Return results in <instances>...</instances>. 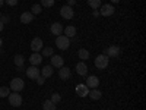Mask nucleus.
<instances>
[{
    "mask_svg": "<svg viewBox=\"0 0 146 110\" xmlns=\"http://www.w3.org/2000/svg\"><path fill=\"white\" fill-rule=\"evenodd\" d=\"M88 95L91 97L92 100H100L101 97H102V93H101L100 90H96V88H94L92 91H89V94H88Z\"/></svg>",
    "mask_w": 146,
    "mask_h": 110,
    "instance_id": "21",
    "label": "nucleus"
},
{
    "mask_svg": "<svg viewBox=\"0 0 146 110\" xmlns=\"http://www.w3.org/2000/svg\"><path fill=\"white\" fill-rule=\"evenodd\" d=\"M60 15H62V18L63 19H66V21H70L73 16H75V12H73V9L70 7V6H63L62 9H60Z\"/></svg>",
    "mask_w": 146,
    "mask_h": 110,
    "instance_id": "5",
    "label": "nucleus"
},
{
    "mask_svg": "<svg viewBox=\"0 0 146 110\" xmlns=\"http://www.w3.org/2000/svg\"><path fill=\"white\" fill-rule=\"evenodd\" d=\"M5 3L9 6H16L18 5V0H5Z\"/></svg>",
    "mask_w": 146,
    "mask_h": 110,
    "instance_id": "31",
    "label": "nucleus"
},
{
    "mask_svg": "<svg viewBox=\"0 0 146 110\" xmlns=\"http://www.w3.org/2000/svg\"><path fill=\"white\" fill-rule=\"evenodd\" d=\"M53 54H54L53 47H44V48H42V54H41V56H44V57H51Z\"/></svg>",
    "mask_w": 146,
    "mask_h": 110,
    "instance_id": "23",
    "label": "nucleus"
},
{
    "mask_svg": "<svg viewBox=\"0 0 146 110\" xmlns=\"http://www.w3.org/2000/svg\"><path fill=\"white\" fill-rule=\"evenodd\" d=\"M13 62H15L16 69H18V70H22V69H23V63H25V57H23L22 54H15Z\"/></svg>",
    "mask_w": 146,
    "mask_h": 110,
    "instance_id": "14",
    "label": "nucleus"
},
{
    "mask_svg": "<svg viewBox=\"0 0 146 110\" xmlns=\"http://www.w3.org/2000/svg\"><path fill=\"white\" fill-rule=\"evenodd\" d=\"M3 28H5V23L0 21V31H3Z\"/></svg>",
    "mask_w": 146,
    "mask_h": 110,
    "instance_id": "35",
    "label": "nucleus"
},
{
    "mask_svg": "<svg viewBox=\"0 0 146 110\" xmlns=\"http://www.w3.org/2000/svg\"><path fill=\"white\" fill-rule=\"evenodd\" d=\"M40 75H41L40 68H36V66H32V65H31V68L27 69V76H28L29 79H36Z\"/></svg>",
    "mask_w": 146,
    "mask_h": 110,
    "instance_id": "7",
    "label": "nucleus"
},
{
    "mask_svg": "<svg viewBox=\"0 0 146 110\" xmlns=\"http://www.w3.org/2000/svg\"><path fill=\"white\" fill-rule=\"evenodd\" d=\"M75 3H76V0H69V5H67V6H70V7H72Z\"/></svg>",
    "mask_w": 146,
    "mask_h": 110,
    "instance_id": "33",
    "label": "nucleus"
},
{
    "mask_svg": "<svg viewBox=\"0 0 146 110\" xmlns=\"http://www.w3.org/2000/svg\"><path fill=\"white\" fill-rule=\"evenodd\" d=\"M10 93H9V88L7 87H0V97L2 99H5V97H7Z\"/></svg>",
    "mask_w": 146,
    "mask_h": 110,
    "instance_id": "29",
    "label": "nucleus"
},
{
    "mask_svg": "<svg viewBox=\"0 0 146 110\" xmlns=\"http://www.w3.org/2000/svg\"><path fill=\"white\" fill-rule=\"evenodd\" d=\"M76 94H78L79 97H88L89 88H88L85 84H79V85H76Z\"/></svg>",
    "mask_w": 146,
    "mask_h": 110,
    "instance_id": "12",
    "label": "nucleus"
},
{
    "mask_svg": "<svg viewBox=\"0 0 146 110\" xmlns=\"http://www.w3.org/2000/svg\"><path fill=\"white\" fill-rule=\"evenodd\" d=\"M41 6L48 9V7H53L54 6V0H41Z\"/></svg>",
    "mask_w": 146,
    "mask_h": 110,
    "instance_id": "27",
    "label": "nucleus"
},
{
    "mask_svg": "<svg viewBox=\"0 0 146 110\" xmlns=\"http://www.w3.org/2000/svg\"><path fill=\"white\" fill-rule=\"evenodd\" d=\"M9 103H10V106H13V107H19L21 104H22V95L19 94V93H10L9 95Z\"/></svg>",
    "mask_w": 146,
    "mask_h": 110,
    "instance_id": "3",
    "label": "nucleus"
},
{
    "mask_svg": "<svg viewBox=\"0 0 146 110\" xmlns=\"http://www.w3.org/2000/svg\"><path fill=\"white\" fill-rule=\"evenodd\" d=\"M111 2H113V3H118V2H120V0H111Z\"/></svg>",
    "mask_w": 146,
    "mask_h": 110,
    "instance_id": "37",
    "label": "nucleus"
},
{
    "mask_svg": "<svg viewBox=\"0 0 146 110\" xmlns=\"http://www.w3.org/2000/svg\"><path fill=\"white\" fill-rule=\"evenodd\" d=\"M94 16H100V12H98V9H95V10H94Z\"/></svg>",
    "mask_w": 146,
    "mask_h": 110,
    "instance_id": "34",
    "label": "nucleus"
},
{
    "mask_svg": "<svg viewBox=\"0 0 146 110\" xmlns=\"http://www.w3.org/2000/svg\"><path fill=\"white\" fill-rule=\"evenodd\" d=\"M2 44H3V40H2V38H0V47H2Z\"/></svg>",
    "mask_w": 146,
    "mask_h": 110,
    "instance_id": "38",
    "label": "nucleus"
},
{
    "mask_svg": "<svg viewBox=\"0 0 146 110\" xmlns=\"http://www.w3.org/2000/svg\"><path fill=\"white\" fill-rule=\"evenodd\" d=\"M70 75H72V72H70L69 68H64V66L60 68V70H58V76H60V79L67 81V79L70 78Z\"/></svg>",
    "mask_w": 146,
    "mask_h": 110,
    "instance_id": "16",
    "label": "nucleus"
},
{
    "mask_svg": "<svg viewBox=\"0 0 146 110\" xmlns=\"http://www.w3.org/2000/svg\"><path fill=\"white\" fill-rule=\"evenodd\" d=\"M110 63V57L107 54H100V56H96L95 57V66L98 68V69H105Z\"/></svg>",
    "mask_w": 146,
    "mask_h": 110,
    "instance_id": "2",
    "label": "nucleus"
},
{
    "mask_svg": "<svg viewBox=\"0 0 146 110\" xmlns=\"http://www.w3.org/2000/svg\"><path fill=\"white\" fill-rule=\"evenodd\" d=\"M29 62H31L32 66H38V65H41V62H42V56H41L40 53H32L31 57H29Z\"/></svg>",
    "mask_w": 146,
    "mask_h": 110,
    "instance_id": "15",
    "label": "nucleus"
},
{
    "mask_svg": "<svg viewBox=\"0 0 146 110\" xmlns=\"http://www.w3.org/2000/svg\"><path fill=\"white\" fill-rule=\"evenodd\" d=\"M88 5L95 10V9H100L101 7V0H88Z\"/></svg>",
    "mask_w": 146,
    "mask_h": 110,
    "instance_id": "25",
    "label": "nucleus"
},
{
    "mask_svg": "<svg viewBox=\"0 0 146 110\" xmlns=\"http://www.w3.org/2000/svg\"><path fill=\"white\" fill-rule=\"evenodd\" d=\"M42 109L44 110H56V104L51 101V100H45L42 103Z\"/></svg>",
    "mask_w": 146,
    "mask_h": 110,
    "instance_id": "22",
    "label": "nucleus"
},
{
    "mask_svg": "<svg viewBox=\"0 0 146 110\" xmlns=\"http://www.w3.org/2000/svg\"><path fill=\"white\" fill-rule=\"evenodd\" d=\"M85 85H86L89 90H91V88H92V90L96 88V87L100 85V79H98V76H95V75L88 76V78H86V84H85Z\"/></svg>",
    "mask_w": 146,
    "mask_h": 110,
    "instance_id": "10",
    "label": "nucleus"
},
{
    "mask_svg": "<svg viewBox=\"0 0 146 110\" xmlns=\"http://www.w3.org/2000/svg\"><path fill=\"white\" fill-rule=\"evenodd\" d=\"M56 46L57 48H60V50H67V48L70 47V38H67L66 35H58L56 38Z\"/></svg>",
    "mask_w": 146,
    "mask_h": 110,
    "instance_id": "1",
    "label": "nucleus"
},
{
    "mask_svg": "<svg viewBox=\"0 0 146 110\" xmlns=\"http://www.w3.org/2000/svg\"><path fill=\"white\" fill-rule=\"evenodd\" d=\"M98 12L101 16H111V15H114V6L113 5H102Z\"/></svg>",
    "mask_w": 146,
    "mask_h": 110,
    "instance_id": "6",
    "label": "nucleus"
},
{
    "mask_svg": "<svg viewBox=\"0 0 146 110\" xmlns=\"http://www.w3.org/2000/svg\"><path fill=\"white\" fill-rule=\"evenodd\" d=\"M0 16H2V13H0Z\"/></svg>",
    "mask_w": 146,
    "mask_h": 110,
    "instance_id": "39",
    "label": "nucleus"
},
{
    "mask_svg": "<svg viewBox=\"0 0 146 110\" xmlns=\"http://www.w3.org/2000/svg\"><path fill=\"white\" fill-rule=\"evenodd\" d=\"M31 50L34 53H38L40 50H42V40L38 38V37H35V38L31 41Z\"/></svg>",
    "mask_w": 146,
    "mask_h": 110,
    "instance_id": "9",
    "label": "nucleus"
},
{
    "mask_svg": "<svg viewBox=\"0 0 146 110\" xmlns=\"http://www.w3.org/2000/svg\"><path fill=\"white\" fill-rule=\"evenodd\" d=\"M35 81H36V82H38V84H40V85H42V84H44V82H45V78H44V76H41V75H40V76H38V78H36V79H35Z\"/></svg>",
    "mask_w": 146,
    "mask_h": 110,
    "instance_id": "32",
    "label": "nucleus"
},
{
    "mask_svg": "<svg viewBox=\"0 0 146 110\" xmlns=\"http://www.w3.org/2000/svg\"><path fill=\"white\" fill-rule=\"evenodd\" d=\"M23 87H25V82H23V79H21V78H13L10 81V90L12 91H15V93L22 91Z\"/></svg>",
    "mask_w": 146,
    "mask_h": 110,
    "instance_id": "4",
    "label": "nucleus"
},
{
    "mask_svg": "<svg viewBox=\"0 0 146 110\" xmlns=\"http://www.w3.org/2000/svg\"><path fill=\"white\" fill-rule=\"evenodd\" d=\"M50 31H51L53 35L58 37V35L63 34V25H62V23H58V22H54L53 25H51V28H50Z\"/></svg>",
    "mask_w": 146,
    "mask_h": 110,
    "instance_id": "13",
    "label": "nucleus"
},
{
    "mask_svg": "<svg viewBox=\"0 0 146 110\" xmlns=\"http://www.w3.org/2000/svg\"><path fill=\"white\" fill-rule=\"evenodd\" d=\"M53 73H54V68L51 65H45L41 69V76H44V78H50Z\"/></svg>",
    "mask_w": 146,
    "mask_h": 110,
    "instance_id": "17",
    "label": "nucleus"
},
{
    "mask_svg": "<svg viewBox=\"0 0 146 110\" xmlns=\"http://www.w3.org/2000/svg\"><path fill=\"white\" fill-rule=\"evenodd\" d=\"M3 5H5V0H0V7H2Z\"/></svg>",
    "mask_w": 146,
    "mask_h": 110,
    "instance_id": "36",
    "label": "nucleus"
},
{
    "mask_svg": "<svg viewBox=\"0 0 146 110\" xmlns=\"http://www.w3.org/2000/svg\"><path fill=\"white\" fill-rule=\"evenodd\" d=\"M63 35H66L67 38H73V37H76V28L73 25H69V27L63 28Z\"/></svg>",
    "mask_w": 146,
    "mask_h": 110,
    "instance_id": "18",
    "label": "nucleus"
},
{
    "mask_svg": "<svg viewBox=\"0 0 146 110\" xmlns=\"http://www.w3.org/2000/svg\"><path fill=\"white\" fill-rule=\"evenodd\" d=\"M78 56L82 59V60H86L89 57V52L86 50V48H79V52H78Z\"/></svg>",
    "mask_w": 146,
    "mask_h": 110,
    "instance_id": "24",
    "label": "nucleus"
},
{
    "mask_svg": "<svg viewBox=\"0 0 146 110\" xmlns=\"http://www.w3.org/2000/svg\"><path fill=\"white\" fill-rule=\"evenodd\" d=\"M76 72H78V75H80V76H85L88 73V66L85 65L83 62H79L78 65H76Z\"/></svg>",
    "mask_w": 146,
    "mask_h": 110,
    "instance_id": "19",
    "label": "nucleus"
},
{
    "mask_svg": "<svg viewBox=\"0 0 146 110\" xmlns=\"http://www.w3.org/2000/svg\"><path fill=\"white\" fill-rule=\"evenodd\" d=\"M50 59H51V66H53V68H62V66H64V59H63L62 56L53 54Z\"/></svg>",
    "mask_w": 146,
    "mask_h": 110,
    "instance_id": "8",
    "label": "nucleus"
},
{
    "mask_svg": "<svg viewBox=\"0 0 146 110\" xmlns=\"http://www.w3.org/2000/svg\"><path fill=\"white\" fill-rule=\"evenodd\" d=\"M120 53H121V50H120V47H117V46H110L105 50V54L108 57H118Z\"/></svg>",
    "mask_w": 146,
    "mask_h": 110,
    "instance_id": "11",
    "label": "nucleus"
},
{
    "mask_svg": "<svg viewBox=\"0 0 146 110\" xmlns=\"http://www.w3.org/2000/svg\"><path fill=\"white\" fill-rule=\"evenodd\" d=\"M41 12H42V6L41 5H34L32 6V10H31L32 15H40Z\"/></svg>",
    "mask_w": 146,
    "mask_h": 110,
    "instance_id": "26",
    "label": "nucleus"
},
{
    "mask_svg": "<svg viewBox=\"0 0 146 110\" xmlns=\"http://www.w3.org/2000/svg\"><path fill=\"white\" fill-rule=\"evenodd\" d=\"M0 21H2V22L5 23V25H6V23H9V22H10V18H9V16H6V15H2V16H0Z\"/></svg>",
    "mask_w": 146,
    "mask_h": 110,
    "instance_id": "30",
    "label": "nucleus"
},
{
    "mask_svg": "<svg viewBox=\"0 0 146 110\" xmlns=\"http://www.w3.org/2000/svg\"><path fill=\"white\" fill-rule=\"evenodd\" d=\"M54 104H57V103H60V101H62V95H60L58 93H54L53 95H51V99H50Z\"/></svg>",
    "mask_w": 146,
    "mask_h": 110,
    "instance_id": "28",
    "label": "nucleus"
},
{
    "mask_svg": "<svg viewBox=\"0 0 146 110\" xmlns=\"http://www.w3.org/2000/svg\"><path fill=\"white\" fill-rule=\"evenodd\" d=\"M34 21V15L31 13V12H23V13L21 15V22L22 23H29Z\"/></svg>",
    "mask_w": 146,
    "mask_h": 110,
    "instance_id": "20",
    "label": "nucleus"
}]
</instances>
